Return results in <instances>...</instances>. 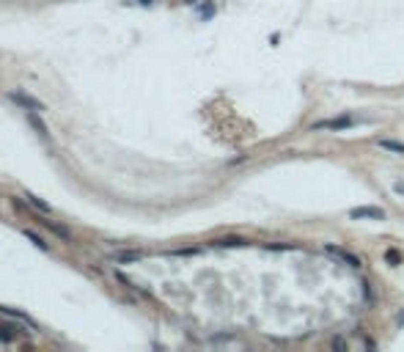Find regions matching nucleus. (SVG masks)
<instances>
[{
  "label": "nucleus",
  "instance_id": "1",
  "mask_svg": "<svg viewBox=\"0 0 404 352\" xmlns=\"http://www.w3.org/2000/svg\"><path fill=\"white\" fill-rule=\"evenodd\" d=\"M9 99H11V102H17L20 108H25L28 113H36V110L42 113V110H44V102H39L36 97H31V94H25V91H9Z\"/></svg>",
  "mask_w": 404,
  "mask_h": 352
},
{
  "label": "nucleus",
  "instance_id": "2",
  "mask_svg": "<svg viewBox=\"0 0 404 352\" xmlns=\"http://www.w3.org/2000/svg\"><path fill=\"white\" fill-rule=\"evenodd\" d=\"M355 124H358L355 119H349V116H341V119L316 121V124H311V130H314V132H319V130H336V132H341V130H352Z\"/></svg>",
  "mask_w": 404,
  "mask_h": 352
},
{
  "label": "nucleus",
  "instance_id": "3",
  "mask_svg": "<svg viewBox=\"0 0 404 352\" xmlns=\"http://www.w3.org/2000/svg\"><path fill=\"white\" fill-rule=\"evenodd\" d=\"M349 220H385V209H379V207L349 209Z\"/></svg>",
  "mask_w": 404,
  "mask_h": 352
},
{
  "label": "nucleus",
  "instance_id": "4",
  "mask_svg": "<svg viewBox=\"0 0 404 352\" xmlns=\"http://www.w3.org/2000/svg\"><path fill=\"white\" fill-rule=\"evenodd\" d=\"M325 250L330 256H336V259H341L344 264H347V267H363V261H360V256H352L349 253V250H344V248H338V245H325Z\"/></svg>",
  "mask_w": 404,
  "mask_h": 352
},
{
  "label": "nucleus",
  "instance_id": "5",
  "mask_svg": "<svg viewBox=\"0 0 404 352\" xmlns=\"http://www.w3.org/2000/svg\"><path fill=\"white\" fill-rule=\"evenodd\" d=\"M138 259H143V250H121V253H113L116 264H132Z\"/></svg>",
  "mask_w": 404,
  "mask_h": 352
},
{
  "label": "nucleus",
  "instance_id": "6",
  "mask_svg": "<svg viewBox=\"0 0 404 352\" xmlns=\"http://www.w3.org/2000/svg\"><path fill=\"white\" fill-rule=\"evenodd\" d=\"M212 245H218V248H242V245H250V242L242 237H223V239H215Z\"/></svg>",
  "mask_w": 404,
  "mask_h": 352
},
{
  "label": "nucleus",
  "instance_id": "7",
  "mask_svg": "<svg viewBox=\"0 0 404 352\" xmlns=\"http://www.w3.org/2000/svg\"><path fill=\"white\" fill-rule=\"evenodd\" d=\"M379 149L396 151V154H404V143H399V140H388V138H379Z\"/></svg>",
  "mask_w": 404,
  "mask_h": 352
},
{
  "label": "nucleus",
  "instance_id": "8",
  "mask_svg": "<svg viewBox=\"0 0 404 352\" xmlns=\"http://www.w3.org/2000/svg\"><path fill=\"white\" fill-rule=\"evenodd\" d=\"M28 201H31V207L33 209H39V212H44V215H50L52 212V207H50V204H47V201H42V198H36V196H31V193H28Z\"/></svg>",
  "mask_w": 404,
  "mask_h": 352
},
{
  "label": "nucleus",
  "instance_id": "9",
  "mask_svg": "<svg viewBox=\"0 0 404 352\" xmlns=\"http://www.w3.org/2000/svg\"><path fill=\"white\" fill-rule=\"evenodd\" d=\"M28 121H31V124L36 127V130H39V135H42V138H50V132H47V127H44L42 121L36 119V113H28Z\"/></svg>",
  "mask_w": 404,
  "mask_h": 352
},
{
  "label": "nucleus",
  "instance_id": "10",
  "mask_svg": "<svg viewBox=\"0 0 404 352\" xmlns=\"http://www.w3.org/2000/svg\"><path fill=\"white\" fill-rule=\"evenodd\" d=\"M385 261H388V264H401V253H399V250H393V248L385 250Z\"/></svg>",
  "mask_w": 404,
  "mask_h": 352
},
{
  "label": "nucleus",
  "instance_id": "11",
  "mask_svg": "<svg viewBox=\"0 0 404 352\" xmlns=\"http://www.w3.org/2000/svg\"><path fill=\"white\" fill-rule=\"evenodd\" d=\"M25 237H28V239H31V242H33V245H39V248H42V250H47V242H44V239H42V237H39V234H33V231H25Z\"/></svg>",
  "mask_w": 404,
  "mask_h": 352
},
{
  "label": "nucleus",
  "instance_id": "12",
  "mask_svg": "<svg viewBox=\"0 0 404 352\" xmlns=\"http://www.w3.org/2000/svg\"><path fill=\"white\" fill-rule=\"evenodd\" d=\"M333 347H338V349H344V347H347V341H344V338H333Z\"/></svg>",
  "mask_w": 404,
  "mask_h": 352
},
{
  "label": "nucleus",
  "instance_id": "13",
  "mask_svg": "<svg viewBox=\"0 0 404 352\" xmlns=\"http://www.w3.org/2000/svg\"><path fill=\"white\" fill-rule=\"evenodd\" d=\"M393 190L399 193V196H404V182H396V185H393Z\"/></svg>",
  "mask_w": 404,
  "mask_h": 352
},
{
  "label": "nucleus",
  "instance_id": "14",
  "mask_svg": "<svg viewBox=\"0 0 404 352\" xmlns=\"http://www.w3.org/2000/svg\"><path fill=\"white\" fill-rule=\"evenodd\" d=\"M399 325H404V314H399Z\"/></svg>",
  "mask_w": 404,
  "mask_h": 352
}]
</instances>
